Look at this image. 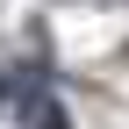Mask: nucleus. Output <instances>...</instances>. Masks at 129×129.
<instances>
[{"label":"nucleus","mask_w":129,"mask_h":129,"mask_svg":"<svg viewBox=\"0 0 129 129\" xmlns=\"http://www.w3.org/2000/svg\"><path fill=\"white\" fill-rule=\"evenodd\" d=\"M0 93H7V86H0Z\"/></svg>","instance_id":"obj_1"}]
</instances>
